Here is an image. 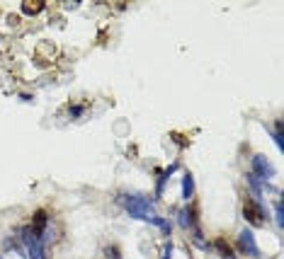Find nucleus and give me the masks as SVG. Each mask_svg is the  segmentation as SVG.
<instances>
[{
	"mask_svg": "<svg viewBox=\"0 0 284 259\" xmlns=\"http://www.w3.org/2000/svg\"><path fill=\"white\" fill-rule=\"evenodd\" d=\"M119 203L126 208V213L131 218H141V221H148L153 216V201L146 199V196H139V194H124L119 196Z\"/></svg>",
	"mask_w": 284,
	"mask_h": 259,
	"instance_id": "f257e3e1",
	"label": "nucleus"
},
{
	"mask_svg": "<svg viewBox=\"0 0 284 259\" xmlns=\"http://www.w3.org/2000/svg\"><path fill=\"white\" fill-rule=\"evenodd\" d=\"M243 218H245L250 226H262V223H265V211H262V206H260L253 196H245V199H243Z\"/></svg>",
	"mask_w": 284,
	"mask_h": 259,
	"instance_id": "f03ea898",
	"label": "nucleus"
},
{
	"mask_svg": "<svg viewBox=\"0 0 284 259\" xmlns=\"http://www.w3.org/2000/svg\"><path fill=\"white\" fill-rule=\"evenodd\" d=\"M238 247H241L243 255H250V257H255V259L262 257V255H260V247H257V242H255V235H253L250 228L241 230V235H238Z\"/></svg>",
	"mask_w": 284,
	"mask_h": 259,
	"instance_id": "7ed1b4c3",
	"label": "nucleus"
},
{
	"mask_svg": "<svg viewBox=\"0 0 284 259\" xmlns=\"http://www.w3.org/2000/svg\"><path fill=\"white\" fill-rule=\"evenodd\" d=\"M253 174H255V179L267 182V179H272V177H275V167L267 162V158H265V155H253Z\"/></svg>",
	"mask_w": 284,
	"mask_h": 259,
	"instance_id": "20e7f679",
	"label": "nucleus"
},
{
	"mask_svg": "<svg viewBox=\"0 0 284 259\" xmlns=\"http://www.w3.org/2000/svg\"><path fill=\"white\" fill-rule=\"evenodd\" d=\"M46 213L44 211H37L34 213V221H32V226H29V230L34 232V237H44V230H46Z\"/></svg>",
	"mask_w": 284,
	"mask_h": 259,
	"instance_id": "39448f33",
	"label": "nucleus"
},
{
	"mask_svg": "<svg viewBox=\"0 0 284 259\" xmlns=\"http://www.w3.org/2000/svg\"><path fill=\"white\" fill-rule=\"evenodd\" d=\"M192 194H195V179H192V174L190 172H185L182 174V199L190 201Z\"/></svg>",
	"mask_w": 284,
	"mask_h": 259,
	"instance_id": "423d86ee",
	"label": "nucleus"
},
{
	"mask_svg": "<svg viewBox=\"0 0 284 259\" xmlns=\"http://www.w3.org/2000/svg\"><path fill=\"white\" fill-rule=\"evenodd\" d=\"M214 247H216V252L221 255L224 259H236V255H233V247L228 245L224 237H216V242H214Z\"/></svg>",
	"mask_w": 284,
	"mask_h": 259,
	"instance_id": "0eeeda50",
	"label": "nucleus"
},
{
	"mask_svg": "<svg viewBox=\"0 0 284 259\" xmlns=\"http://www.w3.org/2000/svg\"><path fill=\"white\" fill-rule=\"evenodd\" d=\"M41 10H44V2H41V0H34V2L27 0V2H22V12H25V15H37V12H41Z\"/></svg>",
	"mask_w": 284,
	"mask_h": 259,
	"instance_id": "6e6552de",
	"label": "nucleus"
},
{
	"mask_svg": "<svg viewBox=\"0 0 284 259\" xmlns=\"http://www.w3.org/2000/svg\"><path fill=\"white\" fill-rule=\"evenodd\" d=\"M175 167H177V165H170L165 172L161 174V179H158V189H156V196H161V194H163V189H165V182H168V177L175 172Z\"/></svg>",
	"mask_w": 284,
	"mask_h": 259,
	"instance_id": "1a4fd4ad",
	"label": "nucleus"
},
{
	"mask_svg": "<svg viewBox=\"0 0 284 259\" xmlns=\"http://www.w3.org/2000/svg\"><path fill=\"white\" fill-rule=\"evenodd\" d=\"M148 221H151V223H156L161 230L165 232V235H170V221H165V218H161V216H151Z\"/></svg>",
	"mask_w": 284,
	"mask_h": 259,
	"instance_id": "9d476101",
	"label": "nucleus"
},
{
	"mask_svg": "<svg viewBox=\"0 0 284 259\" xmlns=\"http://www.w3.org/2000/svg\"><path fill=\"white\" fill-rule=\"evenodd\" d=\"M275 211H277V226L282 228V226H284V203H282V199H277V203H275Z\"/></svg>",
	"mask_w": 284,
	"mask_h": 259,
	"instance_id": "9b49d317",
	"label": "nucleus"
},
{
	"mask_svg": "<svg viewBox=\"0 0 284 259\" xmlns=\"http://www.w3.org/2000/svg\"><path fill=\"white\" fill-rule=\"evenodd\" d=\"M245 177H248V184H250V189H253V194H255V196H260V182H257V179H255V174H253V172H248V174H245Z\"/></svg>",
	"mask_w": 284,
	"mask_h": 259,
	"instance_id": "f8f14e48",
	"label": "nucleus"
},
{
	"mask_svg": "<svg viewBox=\"0 0 284 259\" xmlns=\"http://www.w3.org/2000/svg\"><path fill=\"white\" fill-rule=\"evenodd\" d=\"M107 259H122L119 250H117V247H107Z\"/></svg>",
	"mask_w": 284,
	"mask_h": 259,
	"instance_id": "ddd939ff",
	"label": "nucleus"
},
{
	"mask_svg": "<svg viewBox=\"0 0 284 259\" xmlns=\"http://www.w3.org/2000/svg\"><path fill=\"white\" fill-rule=\"evenodd\" d=\"M172 257V242H168V245H165V250H163V257L161 259H170Z\"/></svg>",
	"mask_w": 284,
	"mask_h": 259,
	"instance_id": "4468645a",
	"label": "nucleus"
},
{
	"mask_svg": "<svg viewBox=\"0 0 284 259\" xmlns=\"http://www.w3.org/2000/svg\"><path fill=\"white\" fill-rule=\"evenodd\" d=\"M83 114V107H71V116H81Z\"/></svg>",
	"mask_w": 284,
	"mask_h": 259,
	"instance_id": "2eb2a0df",
	"label": "nucleus"
},
{
	"mask_svg": "<svg viewBox=\"0 0 284 259\" xmlns=\"http://www.w3.org/2000/svg\"><path fill=\"white\" fill-rule=\"evenodd\" d=\"M0 259H2V257H0Z\"/></svg>",
	"mask_w": 284,
	"mask_h": 259,
	"instance_id": "dca6fc26",
	"label": "nucleus"
}]
</instances>
